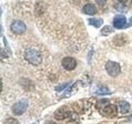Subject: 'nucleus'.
Wrapping results in <instances>:
<instances>
[{"instance_id":"obj_13","label":"nucleus","mask_w":132,"mask_h":124,"mask_svg":"<svg viewBox=\"0 0 132 124\" xmlns=\"http://www.w3.org/2000/svg\"><path fill=\"white\" fill-rule=\"evenodd\" d=\"M112 32H113V30H112V28H111V27L106 26V27H104L102 29L101 33H102V35H103V36H107V35L111 34Z\"/></svg>"},{"instance_id":"obj_7","label":"nucleus","mask_w":132,"mask_h":124,"mask_svg":"<svg viewBox=\"0 0 132 124\" xmlns=\"http://www.w3.org/2000/svg\"><path fill=\"white\" fill-rule=\"evenodd\" d=\"M102 113L107 117H114L117 114V107L114 105H106L102 109Z\"/></svg>"},{"instance_id":"obj_8","label":"nucleus","mask_w":132,"mask_h":124,"mask_svg":"<svg viewBox=\"0 0 132 124\" xmlns=\"http://www.w3.org/2000/svg\"><path fill=\"white\" fill-rule=\"evenodd\" d=\"M82 10L88 15H94L97 12V7L92 3H87L86 5H84Z\"/></svg>"},{"instance_id":"obj_12","label":"nucleus","mask_w":132,"mask_h":124,"mask_svg":"<svg viewBox=\"0 0 132 124\" xmlns=\"http://www.w3.org/2000/svg\"><path fill=\"white\" fill-rule=\"evenodd\" d=\"M96 94L98 95H107V94H111V92L106 87H102V88L97 89Z\"/></svg>"},{"instance_id":"obj_14","label":"nucleus","mask_w":132,"mask_h":124,"mask_svg":"<svg viewBox=\"0 0 132 124\" xmlns=\"http://www.w3.org/2000/svg\"><path fill=\"white\" fill-rule=\"evenodd\" d=\"M5 124H19V122L14 118H8L5 121Z\"/></svg>"},{"instance_id":"obj_18","label":"nucleus","mask_w":132,"mask_h":124,"mask_svg":"<svg viewBox=\"0 0 132 124\" xmlns=\"http://www.w3.org/2000/svg\"><path fill=\"white\" fill-rule=\"evenodd\" d=\"M130 22H132V17H131L130 19Z\"/></svg>"},{"instance_id":"obj_10","label":"nucleus","mask_w":132,"mask_h":124,"mask_svg":"<svg viewBox=\"0 0 132 124\" xmlns=\"http://www.w3.org/2000/svg\"><path fill=\"white\" fill-rule=\"evenodd\" d=\"M119 107H120V111H121V113H126L129 112L130 107L129 103H127L126 101H121L119 103Z\"/></svg>"},{"instance_id":"obj_16","label":"nucleus","mask_w":132,"mask_h":124,"mask_svg":"<svg viewBox=\"0 0 132 124\" xmlns=\"http://www.w3.org/2000/svg\"><path fill=\"white\" fill-rule=\"evenodd\" d=\"M95 1H96V3L100 6H104L106 3V0H95Z\"/></svg>"},{"instance_id":"obj_6","label":"nucleus","mask_w":132,"mask_h":124,"mask_svg":"<svg viewBox=\"0 0 132 124\" xmlns=\"http://www.w3.org/2000/svg\"><path fill=\"white\" fill-rule=\"evenodd\" d=\"M126 23V18L125 16L123 15H117L114 18L113 20V25L117 29H121L124 27V26Z\"/></svg>"},{"instance_id":"obj_9","label":"nucleus","mask_w":132,"mask_h":124,"mask_svg":"<svg viewBox=\"0 0 132 124\" xmlns=\"http://www.w3.org/2000/svg\"><path fill=\"white\" fill-rule=\"evenodd\" d=\"M69 116V112L64 109H60L59 110H57V112L55 113V118L57 120L64 119L65 118H68Z\"/></svg>"},{"instance_id":"obj_17","label":"nucleus","mask_w":132,"mask_h":124,"mask_svg":"<svg viewBox=\"0 0 132 124\" xmlns=\"http://www.w3.org/2000/svg\"><path fill=\"white\" fill-rule=\"evenodd\" d=\"M117 1H119L120 3H126L128 0H117Z\"/></svg>"},{"instance_id":"obj_4","label":"nucleus","mask_w":132,"mask_h":124,"mask_svg":"<svg viewBox=\"0 0 132 124\" xmlns=\"http://www.w3.org/2000/svg\"><path fill=\"white\" fill-rule=\"evenodd\" d=\"M26 25L22 21H15L11 25V30L16 34H22L26 31Z\"/></svg>"},{"instance_id":"obj_1","label":"nucleus","mask_w":132,"mask_h":124,"mask_svg":"<svg viewBox=\"0 0 132 124\" xmlns=\"http://www.w3.org/2000/svg\"><path fill=\"white\" fill-rule=\"evenodd\" d=\"M24 56L29 63L34 65H38L42 61V56L40 53L33 48H27L25 51Z\"/></svg>"},{"instance_id":"obj_5","label":"nucleus","mask_w":132,"mask_h":124,"mask_svg":"<svg viewBox=\"0 0 132 124\" xmlns=\"http://www.w3.org/2000/svg\"><path fill=\"white\" fill-rule=\"evenodd\" d=\"M61 64L66 70H73L77 66V62L73 57H64L62 60Z\"/></svg>"},{"instance_id":"obj_15","label":"nucleus","mask_w":132,"mask_h":124,"mask_svg":"<svg viewBox=\"0 0 132 124\" xmlns=\"http://www.w3.org/2000/svg\"><path fill=\"white\" fill-rule=\"evenodd\" d=\"M69 85V83H67V84H64V85H61V86H58L55 88V90L58 91V92H60V91H62L64 88H66Z\"/></svg>"},{"instance_id":"obj_2","label":"nucleus","mask_w":132,"mask_h":124,"mask_svg":"<svg viewBox=\"0 0 132 124\" xmlns=\"http://www.w3.org/2000/svg\"><path fill=\"white\" fill-rule=\"evenodd\" d=\"M106 71L111 77H117L121 73V66L117 62L109 60L106 63L105 65Z\"/></svg>"},{"instance_id":"obj_11","label":"nucleus","mask_w":132,"mask_h":124,"mask_svg":"<svg viewBox=\"0 0 132 124\" xmlns=\"http://www.w3.org/2000/svg\"><path fill=\"white\" fill-rule=\"evenodd\" d=\"M88 22L90 25L98 28L103 24V20L102 18H89Z\"/></svg>"},{"instance_id":"obj_3","label":"nucleus","mask_w":132,"mask_h":124,"mask_svg":"<svg viewBox=\"0 0 132 124\" xmlns=\"http://www.w3.org/2000/svg\"><path fill=\"white\" fill-rule=\"evenodd\" d=\"M28 107V102L27 99H22L18 102H16L15 104L12 106V109L13 113L16 115H21L24 113Z\"/></svg>"}]
</instances>
